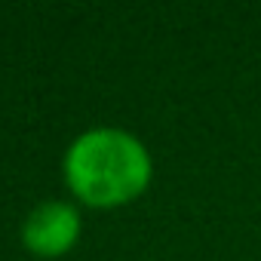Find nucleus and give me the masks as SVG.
<instances>
[{
  "instance_id": "1",
  "label": "nucleus",
  "mask_w": 261,
  "mask_h": 261,
  "mask_svg": "<svg viewBox=\"0 0 261 261\" xmlns=\"http://www.w3.org/2000/svg\"><path fill=\"white\" fill-rule=\"evenodd\" d=\"M65 178L77 197L92 206H117L145 191L151 157L145 145L123 129H89L65 157Z\"/></svg>"
},
{
  "instance_id": "2",
  "label": "nucleus",
  "mask_w": 261,
  "mask_h": 261,
  "mask_svg": "<svg viewBox=\"0 0 261 261\" xmlns=\"http://www.w3.org/2000/svg\"><path fill=\"white\" fill-rule=\"evenodd\" d=\"M80 233V215L74 212V206L53 200V203H40L28 218H25V246L37 255H62L71 249V243Z\"/></svg>"
}]
</instances>
